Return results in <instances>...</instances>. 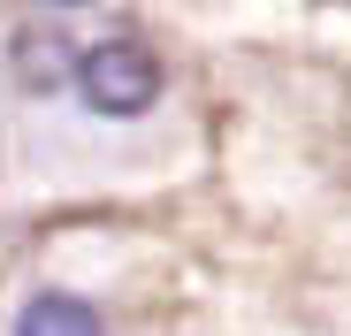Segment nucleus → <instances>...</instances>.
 <instances>
[{
    "label": "nucleus",
    "instance_id": "1",
    "mask_svg": "<svg viewBox=\"0 0 351 336\" xmlns=\"http://www.w3.org/2000/svg\"><path fill=\"white\" fill-rule=\"evenodd\" d=\"M77 84H84V99L99 115H145L160 99V62L138 38H107V46H92L77 62Z\"/></svg>",
    "mask_w": 351,
    "mask_h": 336
},
{
    "label": "nucleus",
    "instance_id": "2",
    "mask_svg": "<svg viewBox=\"0 0 351 336\" xmlns=\"http://www.w3.org/2000/svg\"><path fill=\"white\" fill-rule=\"evenodd\" d=\"M16 336H99V313L84 298H69V291H38L23 306V321H16Z\"/></svg>",
    "mask_w": 351,
    "mask_h": 336
},
{
    "label": "nucleus",
    "instance_id": "3",
    "mask_svg": "<svg viewBox=\"0 0 351 336\" xmlns=\"http://www.w3.org/2000/svg\"><path fill=\"white\" fill-rule=\"evenodd\" d=\"M53 8H84V0H53Z\"/></svg>",
    "mask_w": 351,
    "mask_h": 336
}]
</instances>
